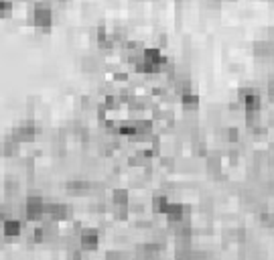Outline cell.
<instances>
[{
	"label": "cell",
	"instance_id": "cell-11",
	"mask_svg": "<svg viewBox=\"0 0 274 260\" xmlns=\"http://www.w3.org/2000/svg\"><path fill=\"white\" fill-rule=\"evenodd\" d=\"M171 206V199H168V195H164V193H157L155 197H153V202H151V208L155 213H166V209Z\"/></svg>",
	"mask_w": 274,
	"mask_h": 260
},
{
	"label": "cell",
	"instance_id": "cell-2",
	"mask_svg": "<svg viewBox=\"0 0 274 260\" xmlns=\"http://www.w3.org/2000/svg\"><path fill=\"white\" fill-rule=\"evenodd\" d=\"M45 206H47V202L41 193H31L25 199V217L31 219V222L43 219L45 217Z\"/></svg>",
	"mask_w": 274,
	"mask_h": 260
},
{
	"label": "cell",
	"instance_id": "cell-4",
	"mask_svg": "<svg viewBox=\"0 0 274 260\" xmlns=\"http://www.w3.org/2000/svg\"><path fill=\"white\" fill-rule=\"evenodd\" d=\"M37 132H39V126L33 120H27L12 130V141L14 143H31L37 138Z\"/></svg>",
	"mask_w": 274,
	"mask_h": 260
},
{
	"label": "cell",
	"instance_id": "cell-14",
	"mask_svg": "<svg viewBox=\"0 0 274 260\" xmlns=\"http://www.w3.org/2000/svg\"><path fill=\"white\" fill-rule=\"evenodd\" d=\"M221 138H223V143H227V145L234 147V145L240 143V130L234 128V126H227V128L221 130Z\"/></svg>",
	"mask_w": 274,
	"mask_h": 260
},
{
	"label": "cell",
	"instance_id": "cell-12",
	"mask_svg": "<svg viewBox=\"0 0 274 260\" xmlns=\"http://www.w3.org/2000/svg\"><path fill=\"white\" fill-rule=\"evenodd\" d=\"M110 199H112V206H130V193L126 189H114Z\"/></svg>",
	"mask_w": 274,
	"mask_h": 260
},
{
	"label": "cell",
	"instance_id": "cell-15",
	"mask_svg": "<svg viewBox=\"0 0 274 260\" xmlns=\"http://www.w3.org/2000/svg\"><path fill=\"white\" fill-rule=\"evenodd\" d=\"M191 151H193V155L195 156H207V143L203 141V138H199V136H193V143H191Z\"/></svg>",
	"mask_w": 274,
	"mask_h": 260
},
{
	"label": "cell",
	"instance_id": "cell-19",
	"mask_svg": "<svg viewBox=\"0 0 274 260\" xmlns=\"http://www.w3.org/2000/svg\"><path fill=\"white\" fill-rule=\"evenodd\" d=\"M98 65H100V61H98L96 57H92V55L83 59V69H86V71H96Z\"/></svg>",
	"mask_w": 274,
	"mask_h": 260
},
{
	"label": "cell",
	"instance_id": "cell-7",
	"mask_svg": "<svg viewBox=\"0 0 274 260\" xmlns=\"http://www.w3.org/2000/svg\"><path fill=\"white\" fill-rule=\"evenodd\" d=\"M45 217L55 219V222L69 219L71 217V208L67 204H61V202H47V206H45Z\"/></svg>",
	"mask_w": 274,
	"mask_h": 260
},
{
	"label": "cell",
	"instance_id": "cell-16",
	"mask_svg": "<svg viewBox=\"0 0 274 260\" xmlns=\"http://www.w3.org/2000/svg\"><path fill=\"white\" fill-rule=\"evenodd\" d=\"M102 104H104V108H106L108 112H116V110L122 106V100H120V96H118V94H106Z\"/></svg>",
	"mask_w": 274,
	"mask_h": 260
},
{
	"label": "cell",
	"instance_id": "cell-1",
	"mask_svg": "<svg viewBox=\"0 0 274 260\" xmlns=\"http://www.w3.org/2000/svg\"><path fill=\"white\" fill-rule=\"evenodd\" d=\"M238 102L244 108V114H248V112H262V96L252 86H244V88L238 90Z\"/></svg>",
	"mask_w": 274,
	"mask_h": 260
},
{
	"label": "cell",
	"instance_id": "cell-9",
	"mask_svg": "<svg viewBox=\"0 0 274 260\" xmlns=\"http://www.w3.org/2000/svg\"><path fill=\"white\" fill-rule=\"evenodd\" d=\"M2 234H4V238H16V236H20L23 234V222L18 219V217H8V219H4L2 222Z\"/></svg>",
	"mask_w": 274,
	"mask_h": 260
},
{
	"label": "cell",
	"instance_id": "cell-8",
	"mask_svg": "<svg viewBox=\"0 0 274 260\" xmlns=\"http://www.w3.org/2000/svg\"><path fill=\"white\" fill-rule=\"evenodd\" d=\"M65 189L69 193H73V195H86V193H90L94 189V185L88 179H71V181L65 183Z\"/></svg>",
	"mask_w": 274,
	"mask_h": 260
},
{
	"label": "cell",
	"instance_id": "cell-20",
	"mask_svg": "<svg viewBox=\"0 0 274 260\" xmlns=\"http://www.w3.org/2000/svg\"><path fill=\"white\" fill-rule=\"evenodd\" d=\"M12 10V0H0V16L8 14Z\"/></svg>",
	"mask_w": 274,
	"mask_h": 260
},
{
	"label": "cell",
	"instance_id": "cell-5",
	"mask_svg": "<svg viewBox=\"0 0 274 260\" xmlns=\"http://www.w3.org/2000/svg\"><path fill=\"white\" fill-rule=\"evenodd\" d=\"M164 248V244H159L155 240H149V242H142L134 248V256L140 260H151V258H157L161 254V250Z\"/></svg>",
	"mask_w": 274,
	"mask_h": 260
},
{
	"label": "cell",
	"instance_id": "cell-22",
	"mask_svg": "<svg viewBox=\"0 0 274 260\" xmlns=\"http://www.w3.org/2000/svg\"><path fill=\"white\" fill-rule=\"evenodd\" d=\"M171 260H189V258H181V256H177V258H171Z\"/></svg>",
	"mask_w": 274,
	"mask_h": 260
},
{
	"label": "cell",
	"instance_id": "cell-18",
	"mask_svg": "<svg viewBox=\"0 0 274 260\" xmlns=\"http://www.w3.org/2000/svg\"><path fill=\"white\" fill-rule=\"evenodd\" d=\"M104 260H130V256L124 250H108Z\"/></svg>",
	"mask_w": 274,
	"mask_h": 260
},
{
	"label": "cell",
	"instance_id": "cell-10",
	"mask_svg": "<svg viewBox=\"0 0 274 260\" xmlns=\"http://www.w3.org/2000/svg\"><path fill=\"white\" fill-rule=\"evenodd\" d=\"M199 104H201V100H199V96H197V94H193V92H189V94L181 96V106H183V110H185V112H189V114L197 112V110H199Z\"/></svg>",
	"mask_w": 274,
	"mask_h": 260
},
{
	"label": "cell",
	"instance_id": "cell-13",
	"mask_svg": "<svg viewBox=\"0 0 274 260\" xmlns=\"http://www.w3.org/2000/svg\"><path fill=\"white\" fill-rule=\"evenodd\" d=\"M207 163H205V167H207V173L209 175H221V156L219 155H207Z\"/></svg>",
	"mask_w": 274,
	"mask_h": 260
},
{
	"label": "cell",
	"instance_id": "cell-17",
	"mask_svg": "<svg viewBox=\"0 0 274 260\" xmlns=\"http://www.w3.org/2000/svg\"><path fill=\"white\" fill-rule=\"evenodd\" d=\"M16 145H18V143H14L12 138H10V141H2V143H0V155L2 156L14 155V153H16Z\"/></svg>",
	"mask_w": 274,
	"mask_h": 260
},
{
	"label": "cell",
	"instance_id": "cell-21",
	"mask_svg": "<svg viewBox=\"0 0 274 260\" xmlns=\"http://www.w3.org/2000/svg\"><path fill=\"white\" fill-rule=\"evenodd\" d=\"M266 94H268L270 98H274V75L266 82Z\"/></svg>",
	"mask_w": 274,
	"mask_h": 260
},
{
	"label": "cell",
	"instance_id": "cell-6",
	"mask_svg": "<svg viewBox=\"0 0 274 260\" xmlns=\"http://www.w3.org/2000/svg\"><path fill=\"white\" fill-rule=\"evenodd\" d=\"M77 242H79L81 250H96L100 244V232L96 228H83V230H79Z\"/></svg>",
	"mask_w": 274,
	"mask_h": 260
},
{
	"label": "cell",
	"instance_id": "cell-3",
	"mask_svg": "<svg viewBox=\"0 0 274 260\" xmlns=\"http://www.w3.org/2000/svg\"><path fill=\"white\" fill-rule=\"evenodd\" d=\"M33 23H35L37 29L49 31L53 27V8L47 2H39L33 10Z\"/></svg>",
	"mask_w": 274,
	"mask_h": 260
}]
</instances>
